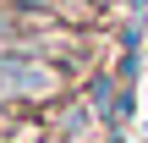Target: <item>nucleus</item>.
Returning <instances> with one entry per match:
<instances>
[{
  "label": "nucleus",
  "instance_id": "obj_3",
  "mask_svg": "<svg viewBox=\"0 0 148 143\" xmlns=\"http://www.w3.org/2000/svg\"><path fill=\"white\" fill-rule=\"evenodd\" d=\"M0 88H5V77H0Z\"/></svg>",
  "mask_w": 148,
  "mask_h": 143
},
{
  "label": "nucleus",
  "instance_id": "obj_2",
  "mask_svg": "<svg viewBox=\"0 0 148 143\" xmlns=\"http://www.w3.org/2000/svg\"><path fill=\"white\" fill-rule=\"evenodd\" d=\"M11 33H16V17H11V11H0V39H11Z\"/></svg>",
  "mask_w": 148,
  "mask_h": 143
},
{
  "label": "nucleus",
  "instance_id": "obj_1",
  "mask_svg": "<svg viewBox=\"0 0 148 143\" xmlns=\"http://www.w3.org/2000/svg\"><path fill=\"white\" fill-rule=\"evenodd\" d=\"M60 0H11V11H55Z\"/></svg>",
  "mask_w": 148,
  "mask_h": 143
}]
</instances>
